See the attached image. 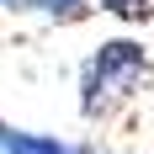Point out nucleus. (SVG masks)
Segmentation results:
<instances>
[{"mask_svg": "<svg viewBox=\"0 0 154 154\" xmlns=\"http://www.w3.org/2000/svg\"><path fill=\"white\" fill-rule=\"evenodd\" d=\"M0 154H91V149L59 138V133H32V128L0 122Z\"/></svg>", "mask_w": 154, "mask_h": 154, "instance_id": "obj_2", "label": "nucleus"}, {"mask_svg": "<svg viewBox=\"0 0 154 154\" xmlns=\"http://www.w3.org/2000/svg\"><path fill=\"white\" fill-rule=\"evenodd\" d=\"M37 11L48 21H80V16L91 11V0H37Z\"/></svg>", "mask_w": 154, "mask_h": 154, "instance_id": "obj_4", "label": "nucleus"}, {"mask_svg": "<svg viewBox=\"0 0 154 154\" xmlns=\"http://www.w3.org/2000/svg\"><path fill=\"white\" fill-rule=\"evenodd\" d=\"M0 11H37V0H0Z\"/></svg>", "mask_w": 154, "mask_h": 154, "instance_id": "obj_5", "label": "nucleus"}, {"mask_svg": "<svg viewBox=\"0 0 154 154\" xmlns=\"http://www.w3.org/2000/svg\"><path fill=\"white\" fill-rule=\"evenodd\" d=\"M106 16H117V21H149L154 16V0H96Z\"/></svg>", "mask_w": 154, "mask_h": 154, "instance_id": "obj_3", "label": "nucleus"}, {"mask_svg": "<svg viewBox=\"0 0 154 154\" xmlns=\"http://www.w3.org/2000/svg\"><path fill=\"white\" fill-rule=\"evenodd\" d=\"M149 85V48L133 37H106L80 64V117L106 122Z\"/></svg>", "mask_w": 154, "mask_h": 154, "instance_id": "obj_1", "label": "nucleus"}]
</instances>
